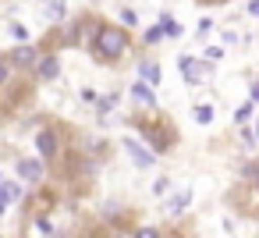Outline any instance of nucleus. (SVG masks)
I'll list each match as a JSON object with an SVG mask.
<instances>
[{
  "instance_id": "obj_33",
  "label": "nucleus",
  "mask_w": 259,
  "mask_h": 238,
  "mask_svg": "<svg viewBox=\"0 0 259 238\" xmlns=\"http://www.w3.org/2000/svg\"><path fill=\"white\" fill-rule=\"evenodd\" d=\"M255 132H259V121H255Z\"/></svg>"
},
{
  "instance_id": "obj_13",
  "label": "nucleus",
  "mask_w": 259,
  "mask_h": 238,
  "mask_svg": "<svg viewBox=\"0 0 259 238\" xmlns=\"http://www.w3.org/2000/svg\"><path fill=\"white\" fill-rule=\"evenodd\" d=\"M188 203H192V188H185L181 195H174V199L167 203V213H181V210H185Z\"/></svg>"
},
{
  "instance_id": "obj_32",
  "label": "nucleus",
  "mask_w": 259,
  "mask_h": 238,
  "mask_svg": "<svg viewBox=\"0 0 259 238\" xmlns=\"http://www.w3.org/2000/svg\"><path fill=\"white\" fill-rule=\"evenodd\" d=\"M252 181H255V192H259V160H255V178Z\"/></svg>"
},
{
  "instance_id": "obj_6",
  "label": "nucleus",
  "mask_w": 259,
  "mask_h": 238,
  "mask_svg": "<svg viewBox=\"0 0 259 238\" xmlns=\"http://www.w3.org/2000/svg\"><path fill=\"white\" fill-rule=\"evenodd\" d=\"M8 61L15 64V68H36V61H39V50L29 43V39H22L11 54H8Z\"/></svg>"
},
{
  "instance_id": "obj_11",
  "label": "nucleus",
  "mask_w": 259,
  "mask_h": 238,
  "mask_svg": "<svg viewBox=\"0 0 259 238\" xmlns=\"http://www.w3.org/2000/svg\"><path fill=\"white\" fill-rule=\"evenodd\" d=\"M47 18L54 25H64V0H47Z\"/></svg>"
},
{
  "instance_id": "obj_16",
  "label": "nucleus",
  "mask_w": 259,
  "mask_h": 238,
  "mask_svg": "<svg viewBox=\"0 0 259 238\" xmlns=\"http://www.w3.org/2000/svg\"><path fill=\"white\" fill-rule=\"evenodd\" d=\"M255 107H259V103H255V100L248 96V103H241V107L234 110V121H238V125H245V121L252 117V110H255Z\"/></svg>"
},
{
  "instance_id": "obj_4",
  "label": "nucleus",
  "mask_w": 259,
  "mask_h": 238,
  "mask_svg": "<svg viewBox=\"0 0 259 238\" xmlns=\"http://www.w3.org/2000/svg\"><path fill=\"white\" fill-rule=\"evenodd\" d=\"M36 149H39V156L47 164H57V156H61V135H57V128H39Z\"/></svg>"
},
{
  "instance_id": "obj_8",
  "label": "nucleus",
  "mask_w": 259,
  "mask_h": 238,
  "mask_svg": "<svg viewBox=\"0 0 259 238\" xmlns=\"http://www.w3.org/2000/svg\"><path fill=\"white\" fill-rule=\"evenodd\" d=\"M43 174H47V160L43 156L39 160H18V178L22 181L36 185V181H43Z\"/></svg>"
},
{
  "instance_id": "obj_31",
  "label": "nucleus",
  "mask_w": 259,
  "mask_h": 238,
  "mask_svg": "<svg viewBox=\"0 0 259 238\" xmlns=\"http://www.w3.org/2000/svg\"><path fill=\"white\" fill-rule=\"evenodd\" d=\"M248 15H255V18H259V0H252V4H248Z\"/></svg>"
},
{
  "instance_id": "obj_30",
  "label": "nucleus",
  "mask_w": 259,
  "mask_h": 238,
  "mask_svg": "<svg viewBox=\"0 0 259 238\" xmlns=\"http://www.w3.org/2000/svg\"><path fill=\"white\" fill-rule=\"evenodd\" d=\"M248 96H252V100L259 103V82H252V86H248Z\"/></svg>"
},
{
  "instance_id": "obj_18",
  "label": "nucleus",
  "mask_w": 259,
  "mask_h": 238,
  "mask_svg": "<svg viewBox=\"0 0 259 238\" xmlns=\"http://www.w3.org/2000/svg\"><path fill=\"white\" fill-rule=\"evenodd\" d=\"M163 36H167V32H163V25H153V29H146V36H142V39H146V47H156Z\"/></svg>"
},
{
  "instance_id": "obj_27",
  "label": "nucleus",
  "mask_w": 259,
  "mask_h": 238,
  "mask_svg": "<svg viewBox=\"0 0 259 238\" xmlns=\"http://www.w3.org/2000/svg\"><path fill=\"white\" fill-rule=\"evenodd\" d=\"M206 57H209V61H220V57H224V47H206Z\"/></svg>"
},
{
  "instance_id": "obj_25",
  "label": "nucleus",
  "mask_w": 259,
  "mask_h": 238,
  "mask_svg": "<svg viewBox=\"0 0 259 238\" xmlns=\"http://www.w3.org/2000/svg\"><path fill=\"white\" fill-rule=\"evenodd\" d=\"M36 220H39L36 227H39L43 234H54V220H50V217H36Z\"/></svg>"
},
{
  "instance_id": "obj_26",
  "label": "nucleus",
  "mask_w": 259,
  "mask_h": 238,
  "mask_svg": "<svg viewBox=\"0 0 259 238\" xmlns=\"http://www.w3.org/2000/svg\"><path fill=\"white\" fill-rule=\"evenodd\" d=\"M8 203H11V195H8V188H4V181H0V213L8 210Z\"/></svg>"
},
{
  "instance_id": "obj_5",
  "label": "nucleus",
  "mask_w": 259,
  "mask_h": 238,
  "mask_svg": "<svg viewBox=\"0 0 259 238\" xmlns=\"http://www.w3.org/2000/svg\"><path fill=\"white\" fill-rule=\"evenodd\" d=\"M32 75H36V82H54V78L61 75V57H57L54 50L39 54V61H36V68H32Z\"/></svg>"
},
{
  "instance_id": "obj_14",
  "label": "nucleus",
  "mask_w": 259,
  "mask_h": 238,
  "mask_svg": "<svg viewBox=\"0 0 259 238\" xmlns=\"http://www.w3.org/2000/svg\"><path fill=\"white\" fill-rule=\"evenodd\" d=\"M160 25H163V32H167L170 39H178V36H181V25L174 22V15H160Z\"/></svg>"
},
{
  "instance_id": "obj_28",
  "label": "nucleus",
  "mask_w": 259,
  "mask_h": 238,
  "mask_svg": "<svg viewBox=\"0 0 259 238\" xmlns=\"http://www.w3.org/2000/svg\"><path fill=\"white\" fill-rule=\"evenodd\" d=\"M135 234H139V238H156V234H160V231H156V227H139V231H135Z\"/></svg>"
},
{
  "instance_id": "obj_19",
  "label": "nucleus",
  "mask_w": 259,
  "mask_h": 238,
  "mask_svg": "<svg viewBox=\"0 0 259 238\" xmlns=\"http://www.w3.org/2000/svg\"><path fill=\"white\" fill-rule=\"evenodd\" d=\"M195 121H199V125H209V121H213V103H199V107H195Z\"/></svg>"
},
{
  "instance_id": "obj_10",
  "label": "nucleus",
  "mask_w": 259,
  "mask_h": 238,
  "mask_svg": "<svg viewBox=\"0 0 259 238\" xmlns=\"http://www.w3.org/2000/svg\"><path fill=\"white\" fill-rule=\"evenodd\" d=\"M160 75H163V71H160V64H156V61H139V78H142V82L160 86Z\"/></svg>"
},
{
  "instance_id": "obj_21",
  "label": "nucleus",
  "mask_w": 259,
  "mask_h": 238,
  "mask_svg": "<svg viewBox=\"0 0 259 238\" xmlns=\"http://www.w3.org/2000/svg\"><path fill=\"white\" fill-rule=\"evenodd\" d=\"M11 68H15V64H11L8 57H0V86H8V78H11Z\"/></svg>"
},
{
  "instance_id": "obj_3",
  "label": "nucleus",
  "mask_w": 259,
  "mask_h": 238,
  "mask_svg": "<svg viewBox=\"0 0 259 238\" xmlns=\"http://www.w3.org/2000/svg\"><path fill=\"white\" fill-rule=\"evenodd\" d=\"M178 68H181V75H185L188 86H202V82L213 78V61H209V57H206V61H195V57L181 54V57H178Z\"/></svg>"
},
{
  "instance_id": "obj_24",
  "label": "nucleus",
  "mask_w": 259,
  "mask_h": 238,
  "mask_svg": "<svg viewBox=\"0 0 259 238\" xmlns=\"http://www.w3.org/2000/svg\"><path fill=\"white\" fill-rule=\"evenodd\" d=\"M4 188H8V195H11V203H15V199H22V185H15V181H4Z\"/></svg>"
},
{
  "instance_id": "obj_20",
  "label": "nucleus",
  "mask_w": 259,
  "mask_h": 238,
  "mask_svg": "<svg viewBox=\"0 0 259 238\" xmlns=\"http://www.w3.org/2000/svg\"><path fill=\"white\" fill-rule=\"evenodd\" d=\"M167 192H170V178L163 174V178H156V185H153V195H160V199H163Z\"/></svg>"
},
{
  "instance_id": "obj_23",
  "label": "nucleus",
  "mask_w": 259,
  "mask_h": 238,
  "mask_svg": "<svg viewBox=\"0 0 259 238\" xmlns=\"http://www.w3.org/2000/svg\"><path fill=\"white\" fill-rule=\"evenodd\" d=\"M11 36H15V39H29V29L18 25V22H11Z\"/></svg>"
},
{
  "instance_id": "obj_29",
  "label": "nucleus",
  "mask_w": 259,
  "mask_h": 238,
  "mask_svg": "<svg viewBox=\"0 0 259 238\" xmlns=\"http://www.w3.org/2000/svg\"><path fill=\"white\" fill-rule=\"evenodd\" d=\"M209 29H213V22H209V18H202V22H199V36H206Z\"/></svg>"
},
{
  "instance_id": "obj_1",
  "label": "nucleus",
  "mask_w": 259,
  "mask_h": 238,
  "mask_svg": "<svg viewBox=\"0 0 259 238\" xmlns=\"http://www.w3.org/2000/svg\"><path fill=\"white\" fill-rule=\"evenodd\" d=\"M128 50H132V39H128V32L121 25H107V22L96 25V32H93V54H96V61L117 64Z\"/></svg>"
},
{
  "instance_id": "obj_9",
  "label": "nucleus",
  "mask_w": 259,
  "mask_h": 238,
  "mask_svg": "<svg viewBox=\"0 0 259 238\" xmlns=\"http://www.w3.org/2000/svg\"><path fill=\"white\" fill-rule=\"evenodd\" d=\"M132 100L142 110H156V96H153V86L149 82H132Z\"/></svg>"
},
{
  "instance_id": "obj_15",
  "label": "nucleus",
  "mask_w": 259,
  "mask_h": 238,
  "mask_svg": "<svg viewBox=\"0 0 259 238\" xmlns=\"http://www.w3.org/2000/svg\"><path fill=\"white\" fill-rule=\"evenodd\" d=\"M78 39H82V22H71V25H68V32H64V39H61V43H64V47H75V43H78Z\"/></svg>"
},
{
  "instance_id": "obj_2",
  "label": "nucleus",
  "mask_w": 259,
  "mask_h": 238,
  "mask_svg": "<svg viewBox=\"0 0 259 238\" xmlns=\"http://www.w3.org/2000/svg\"><path fill=\"white\" fill-rule=\"evenodd\" d=\"M139 132L146 135V142L156 149V153H167L174 146V128L163 125V121H139Z\"/></svg>"
},
{
  "instance_id": "obj_22",
  "label": "nucleus",
  "mask_w": 259,
  "mask_h": 238,
  "mask_svg": "<svg viewBox=\"0 0 259 238\" xmlns=\"http://www.w3.org/2000/svg\"><path fill=\"white\" fill-rule=\"evenodd\" d=\"M121 22H124V29H139V15H135V11H128V8L121 11Z\"/></svg>"
},
{
  "instance_id": "obj_7",
  "label": "nucleus",
  "mask_w": 259,
  "mask_h": 238,
  "mask_svg": "<svg viewBox=\"0 0 259 238\" xmlns=\"http://www.w3.org/2000/svg\"><path fill=\"white\" fill-rule=\"evenodd\" d=\"M124 149H128V156L135 160V167H153V164H156V149H146V146H139L132 135L124 139Z\"/></svg>"
},
{
  "instance_id": "obj_12",
  "label": "nucleus",
  "mask_w": 259,
  "mask_h": 238,
  "mask_svg": "<svg viewBox=\"0 0 259 238\" xmlns=\"http://www.w3.org/2000/svg\"><path fill=\"white\" fill-rule=\"evenodd\" d=\"M114 107H117V93H110V96H96V114H100V117H107Z\"/></svg>"
},
{
  "instance_id": "obj_17",
  "label": "nucleus",
  "mask_w": 259,
  "mask_h": 238,
  "mask_svg": "<svg viewBox=\"0 0 259 238\" xmlns=\"http://www.w3.org/2000/svg\"><path fill=\"white\" fill-rule=\"evenodd\" d=\"M238 142H241L245 149H255V142H259V132H255V128H241V132H238Z\"/></svg>"
}]
</instances>
